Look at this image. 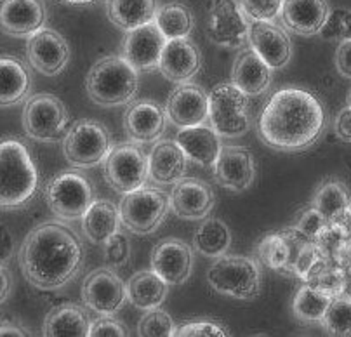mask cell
<instances>
[{"mask_svg": "<svg viewBox=\"0 0 351 337\" xmlns=\"http://www.w3.org/2000/svg\"><path fill=\"white\" fill-rule=\"evenodd\" d=\"M269 64L252 47H243L237 56L232 70V84H235L249 98L263 96L271 86L273 73Z\"/></svg>", "mask_w": 351, "mask_h": 337, "instance_id": "obj_25", "label": "cell"}, {"mask_svg": "<svg viewBox=\"0 0 351 337\" xmlns=\"http://www.w3.org/2000/svg\"><path fill=\"white\" fill-rule=\"evenodd\" d=\"M311 205L318 210L329 223L346 225L351 212V195L350 190L343 181L336 177L322 181L315 190Z\"/></svg>", "mask_w": 351, "mask_h": 337, "instance_id": "obj_30", "label": "cell"}, {"mask_svg": "<svg viewBox=\"0 0 351 337\" xmlns=\"http://www.w3.org/2000/svg\"><path fill=\"white\" fill-rule=\"evenodd\" d=\"M152 270L169 285H183L193 271V249L180 238L162 240L152 251Z\"/></svg>", "mask_w": 351, "mask_h": 337, "instance_id": "obj_23", "label": "cell"}, {"mask_svg": "<svg viewBox=\"0 0 351 337\" xmlns=\"http://www.w3.org/2000/svg\"><path fill=\"white\" fill-rule=\"evenodd\" d=\"M327 225H329V221H327V219H325L324 216H322V214L311 205L299 214V218L298 221H295L294 228L298 229L299 233H303L306 238L313 240L315 242Z\"/></svg>", "mask_w": 351, "mask_h": 337, "instance_id": "obj_45", "label": "cell"}, {"mask_svg": "<svg viewBox=\"0 0 351 337\" xmlns=\"http://www.w3.org/2000/svg\"><path fill=\"white\" fill-rule=\"evenodd\" d=\"M250 21H277L284 0H239Z\"/></svg>", "mask_w": 351, "mask_h": 337, "instance_id": "obj_43", "label": "cell"}, {"mask_svg": "<svg viewBox=\"0 0 351 337\" xmlns=\"http://www.w3.org/2000/svg\"><path fill=\"white\" fill-rule=\"evenodd\" d=\"M155 23L164 34V37L167 40H172V38L190 37L195 27V18L186 5L171 2V4L158 8Z\"/></svg>", "mask_w": 351, "mask_h": 337, "instance_id": "obj_36", "label": "cell"}, {"mask_svg": "<svg viewBox=\"0 0 351 337\" xmlns=\"http://www.w3.org/2000/svg\"><path fill=\"white\" fill-rule=\"evenodd\" d=\"M190 158L176 139H160L148 153L149 179L160 186H174L186 176Z\"/></svg>", "mask_w": 351, "mask_h": 337, "instance_id": "obj_24", "label": "cell"}, {"mask_svg": "<svg viewBox=\"0 0 351 337\" xmlns=\"http://www.w3.org/2000/svg\"><path fill=\"white\" fill-rule=\"evenodd\" d=\"M249 45L271 70H282L292 60L291 37L275 21H250Z\"/></svg>", "mask_w": 351, "mask_h": 337, "instance_id": "obj_21", "label": "cell"}, {"mask_svg": "<svg viewBox=\"0 0 351 337\" xmlns=\"http://www.w3.org/2000/svg\"><path fill=\"white\" fill-rule=\"evenodd\" d=\"M176 330L174 319L160 308L146 311L138 323V334L141 337H174Z\"/></svg>", "mask_w": 351, "mask_h": 337, "instance_id": "obj_40", "label": "cell"}, {"mask_svg": "<svg viewBox=\"0 0 351 337\" xmlns=\"http://www.w3.org/2000/svg\"><path fill=\"white\" fill-rule=\"evenodd\" d=\"M256 252H258V261L261 264H265L269 270L278 271V273H285L291 252H289V244L284 233H266L261 242H259Z\"/></svg>", "mask_w": 351, "mask_h": 337, "instance_id": "obj_37", "label": "cell"}, {"mask_svg": "<svg viewBox=\"0 0 351 337\" xmlns=\"http://www.w3.org/2000/svg\"><path fill=\"white\" fill-rule=\"evenodd\" d=\"M167 112L155 101H132L123 115V129L132 142L149 145L160 141L167 129Z\"/></svg>", "mask_w": 351, "mask_h": 337, "instance_id": "obj_18", "label": "cell"}, {"mask_svg": "<svg viewBox=\"0 0 351 337\" xmlns=\"http://www.w3.org/2000/svg\"><path fill=\"white\" fill-rule=\"evenodd\" d=\"M32 75L27 64L14 56H0V108L23 103L30 96Z\"/></svg>", "mask_w": 351, "mask_h": 337, "instance_id": "obj_28", "label": "cell"}, {"mask_svg": "<svg viewBox=\"0 0 351 337\" xmlns=\"http://www.w3.org/2000/svg\"><path fill=\"white\" fill-rule=\"evenodd\" d=\"M23 277L38 290H58L84 266V245L68 226L44 223L32 229L18 252Z\"/></svg>", "mask_w": 351, "mask_h": 337, "instance_id": "obj_1", "label": "cell"}, {"mask_svg": "<svg viewBox=\"0 0 351 337\" xmlns=\"http://www.w3.org/2000/svg\"><path fill=\"white\" fill-rule=\"evenodd\" d=\"M334 132L344 142H351V106L341 110L334 120Z\"/></svg>", "mask_w": 351, "mask_h": 337, "instance_id": "obj_48", "label": "cell"}, {"mask_svg": "<svg viewBox=\"0 0 351 337\" xmlns=\"http://www.w3.org/2000/svg\"><path fill=\"white\" fill-rule=\"evenodd\" d=\"M232 245V232L228 225L217 218L202 219L193 235V247L206 258L217 259L228 252Z\"/></svg>", "mask_w": 351, "mask_h": 337, "instance_id": "obj_34", "label": "cell"}, {"mask_svg": "<svg viewBox=\"0 0 351 337\" xmlns=\"http://www.w3.org/2000/svg\"><path fill=\"white\" fill-rule=\"evenodd\" d=\"M112 148V134L97 120H77L63 138L64 158L77 168H90L105 164Z\"/></svg>", "mask_w": 351, "mask_h": 337, "instance_id": "obj_6", "label": "cell"}, {"mask_svg": "<svg viewBox=\"0 0 351 337\" xmlns=\"http://www.w3.org/2000/svg\"><path fill=\"white\" fill-rule=\"evenodd\" d=\"M63 2H68V4H90L94 0H63Z\"/></svg>", "mask_w": 351, "mask_h": 337, "instance_id": "obj_53", "label": "cell"}, {"mask_svg": "<svg viewBox=\"0 0 351 337\" xmlns=\"http://www.w3.org/2000/svg\"><path fill=\"white\" fill-rule=\"evenodd\" d=\"M167 38L157 27V23L152 21L145 27L128 32L123 38V58L141 73V71L158 70L162 51L165 47Z\"/></svg>", "mask_w": 351, "mask_h": 337, "instance_id": "obj_20", "label": "cell"}, {"mask_svg": "<svg viewBox=\"0 0 351 337\" xmlns=\"http://www.w3.org/2000/svg\"><path fill=\"white\" fill-rule=\"evenodd\" d=\"M336 68L341 75L351 80V40L339 42L336 51Z\"/></svg>", "mask_w": 351, "mask_h": 337, "instance_id": "obj_49", "label": "cell"}, {"mask_svg": "<svg viewBox=\"0 0 351 337\" xmlns=\"http://www.w3.org/2000/svg\"><path fill=\"white\" fill-rule=\"evenodd\" d=\"M16 252V240L11 229L0 223V264H8Z\"/></svg>", "mask_w": 351, "mask_h": 337, "instance_id": "obj_47", "label": "cell"}, {"mask_svg": "<svg viewBox=\"0 0 351 337\" xmlns=\"http://www.w3.org/2000/svg\"><path fill=\"white\" fill-rule=\"evenodd\" d=\"M178 337H228V329H224L223 325L216 322H209V320H195V322H188L184 325L178 327L176 330Z\"/></svg>", "mask_w": 351, "mask_h": 337, "instance_id": "obj_44", "label": "cell"}, {"mask_svg": "<svg viewBox=\"0 0 351 337\" xmlns=\"http://www.w3.org/2000/svg\"><path fill=\"white\" fill-rule=\"evenodd\" d=\"M209 124L221 138H242L252 124L249 96L232 82L214 87L209 92Z\"/></svg>", "mask_w": 351, "mask_h": 337, "instance_id": "obj_8", "label": "cell"}, {"mask_svg": "<svg viewBox=\"0 0 351 337\" xmlns=\"http://www.w3.org/2000/svg\"><path fill=\"white\" fill-rule=\"evenodd\" d=\"M332 297L303 282L292 299V313L303 323H322Z\"/></svg>", "mask_w": 351, "mask_h": 337, "instance_id": "obj_35", "label": "cell"}, {"mask_svg": "<svg viewBox=\"0 0 351 337\" xmlns=\"http://www.w3.org/2000/svg\"><path fill=\"white\" fill-rule=\"evenodd\" d=\"M306 284L318 288L322 292L329 294L330 297L341 296V290H343V266L324 258L308 275Z\"/></svg>", "mask_w": 351, "mask_h": 337, "instance_id": "obj_39", "label": "cell"}, {"mask_svg": "<svg viewBox=\"0 0 351 337\" xmlns=\"http://www.w3.org/2000/svg\"><path fill=\"white\" fill-rule=\"evenodd\" d=\"M250 19L239 0H213L207 19V37L226 49H243L249 45Z\"/></svg>", "mask_w": 351, "mask_h": 337, "instance_id": "obj_12", "label": "cell"}, {"mask_svg": "<svg viewBox=\"0 0 351 337\" xmlns=\"http://www.w3.org/2000/svg\"><path fill=\"white\" fill-rule=\"evenodd\" d=\"M131 336L129 329L113 315H99V319L90 323L87 337H128Z\"/></svg>", "mask_w": 351, "mask_h": 337, "instance_id": "obj_46", "label": "cell"}, {"mask_svg": "<svg viewBox=\"0 0 351 337\" xmlns=\"http://www.w3.org/2000/svg\"><path fill=\"white\" fill-rule=\"evenodd\" d=\"M82 301L97 315H115L128 301V284L112 268H97L84 280Z\"/></svg>", "mask_w": 351, "mask_h": 337, "instance_id": "obj_13", "label": "cell"}, {"mask_svg": "<svg viewBox=\"0 0 351 337\" xmlns=\"http://www.w3.org/2000/svg\"><path fill=\"white\" fill-rule=\"evenodd\" d=\"M103 255H105V262L110 268L125 266L131 261L132 255L129 236L123 235L122 232H117L115 235L110 236L103 244Z\"/></svg>", "mask_w": 351, "mask_h": 337, "instance_id": "obj_42", "label": "cell"}, {"mask_svg": "<svg viewBox=\"0 0 351 337\" xmlns=\"http://www.w3.org/2000/svg\"><path fill=\"white\" fill-rule=\"evenodd\" d=\"M157 11V0H106V16L123 32H132L155 21Z\"/></svg>", "mask_w": 351, "mask_h": 337, "instance_id": "obj_32", "label": "cell"}, {"mask_svg": "<svg viewBox=\"0 0 351 337\" xmlns=\"http://www.w3.org/2000/svg\"><path fill=\"white\" fill-rule=\"evenodd\" d=\"M2 336H14V337H21V336H30L25 327L18 325V323L11 322V320H4V322H0V337Z\"/></svg>", "mask_w": 351, "mask_h": 337, "instance_id": "obj_51", "label": "cell"}, {"mask_svg": "<svg viewBox=\"0 0 351 337\" xmlns=\"http://www.w3.org/2000/svg\"><path fill=\"white\" fill-rule=\"evenodd\" d=\"M346 103H348V106H351V89H350V92H348V98H346Z\"/></svg>", "mask_w": 351, "mask_h": 337, "instance_id": "obj_55", "label": "cell"}, {"mask_svg": "<svg viewBox=\"0 0 351 337\" xmlns=\"http://www.w3.org/2000/svg\"><path fill=\"white\" fill-rule=\"evenodd\" d=\"M38 190V171L19 139L0 141V210L27 207Z\"/></svg>", "mask_w": 351, "mask_h": 337, "instance_id": "obj_3", "label": "cell"}, {"mask_svg": "<svg viewBox=\"0 0 351 337\" xmlns=\"http://www.w3.org/2000/svg\"><path fill=\"white\" fill-rule=\"evenodd\" d=\"M167 294L169 284L154 270L138 271L128 282V301L143 311L160 308Z\"/></svg>", "mask_w": 351, "mask_h": 337, "instance_id": "obj_33", "label": "cell"}, {"mask_svg": "<svg viewBox=\"0 0 351 337\" xmlns=\"http://www.w3.org/2000/svg\"><path fill=\"white\" fill-rule=\"evenodd\" d=\"M341 296H346L351 299V261L343 266V290Z\"/></svg>", "mask_w": 351, "mask_h": 337, "instance_id": "obj_52", "label": "cell"}, {"mask_svg": "<svg viewBox=\"0 0 351 337\" xmlns=\"http://www.w3.org/2000/svg\"><path fill=\"white\" fill-rule=\"evenodd\" d=\"M122 226L134 235H152L171 210V195L160 188L141 186L125 193L119 205Z\"/></svg>", "mask_w": 351, "mask_h": 337, "instance_id": "obj_7", "label": "cell"}, {"mask_svg": "<svg viewBox=\"0 0 351 337\" xmlns=\"http://www.w3.org/2000/svg\"><path fill=\"white\" fill-rule=\"evenodd\" d=\"M90 323L87 310L73 303H64L49 311L42 334L45 337H84L89 336Z\"/></svg>", "mask_w": 351, "mask_h": 337, "instance_id": "obj_29", "label": "cell"}, {"mask_svg": "<svg viewBox=\"0 0 351 337\" xmlns=\"http://www.w3.org/2000/svg\"><path fill=\"white\" fill-rule=\"evenodd\" d=\"M70 125V113L64 103L54 94H35L23 110V129L34 141H61Z\"/></svg>", "mask_w": 351, "mask_h": 337, "instance_id": "obj_10", "label": "cell"}, {"mask_svg": "<svg viewBox=\"0 0 351 337\" xmlns=\"http://www.w3.org/2000/svg\"><path fill=\"white\" fill-rule=\"evenodd\" d=\"M12 290V275L5 264H0V304H4Z\"/></svg>", "mask_w": 351, "mask_h": 337, "instance_id": "obj_50", "label": "cell"}, {"mask_svg": "<svg viewBox=\"0 0 351 337\" xmlns=\"http://www.w3.org/2000/svg\"><path fill=\"white\" fill-rule=\"evenodd\" d=\"M318 35H320L324 40H329V42L351 40L350 9H334V11H330Z\"/></svg>", "mask_w": 351, "mask_h": 337, "instance_id": "obj_41", "label": "cell"}, {"mask_svg": "<svg viewBox=\"0 0 351 337\" xmlns=\"http://www.w3.org/2000/svg\"><path fill=\"white\" fill-rule=\"evenodd\" d=\"M346 228H348V232H350V235H351V212H350V218H348V221H346Z\"/></svg>", "mask_w": 351, "mask_h": 337, "instance_id": "obj_54", "label": "cell"}, {"mask_svg": "<svg viewBox=\"0 0 351 337\" xmlns=\"http://www.w3.org/2000/svg\"><path fill=\"white\" fill-rule=\"evenodd\" d=\"M103 176L113 191L125 195L145 186L149 179L148 155L138 142H122L112 148L103 165Z\"/></svg>", "mask_w": 351, "mask_h": 337, "instance_id": "obj_11", "label": "cell"}, {"mask_svg": "<svg viewBox=\"0 0 351 337\" xmlns=\"http://www.w3.org/2000/svg\"><path fill=\"white\" fill-rule=\"evenodd\" d=\"M322 327L329 336H351V299L346 296H336L325 311Z\"/></svg>", "mask_w": 351, "mask_h": 337, "instance_id": "obj_38", "label": "cell"}, {"mask_svg": "<svg viewBox=\"0 0 351 337\" xmlns=\"http://www.w3.org/2000/svg\"><path fill=\"white\" fill-rule=\"evenodd\" d=\"M214 177L219 186L235 193L252 186L256 179V162L249 148L239 145L223 147L214 165Z\"/></svg>", "mask_w": 351, "mask_h": 337, "instance_id": "obj_17", "label": "cell"}, {"mask_svg": "<svg viewBox=\"0 0 351 337\" xmlns=\"http://www.w3.org/2000/svg\"><path fill=\"white\" fill-rule=\"evenodd\" d=\"M165 112L172 124L180 129L207 124L209 94L197 84H180L169 94Z\"/></svg>", "mask_w": 351, "mask_h": 337, "instance_id": "obj_15", "label": "cell"}, {"mask_svg": "<svg viewBox=\"0 0 351 337\" xmlns=\"http://www.w3.org/2000/svg\"><path fill=\"white\" fill-rule=\"evenodd\" d=\"M82 233L89 242L103 245L110 236L120 232V209L110 200H96L82 216Z\"/></svg>", "mask_w": 351, "mask_h": 337, "instance_id": "obj_31", "label": "cell"}, {"mask_svg": "<svg viewBox=\"0 0 351 337\" xmlns=\"http://www.w3.org/2000/svg\"><path fill=\"white\" fill-rule=\"evenodd\" d=\"M174 139L188 155L190 162L202 167H214L223 150L221 136L206 124L180 129Z\"/></svg>", "mask_w": 351, "mask_h": 337, "instance_id": "obj_27", "label": "cell"}, {"mask_svg": "<svg viewBox=\"0 0 351 337\" xmlns=\"http://www.w3.org/2000/svg\"><path fill=\"white\" fill-rule=\"evenodd\" d=\"M27 56L32 68L45 77H56L70 61V45L53 28H42L28 37Z\"/></svg>", "mask_w": 351, "mask_h": 337, "instance_id": "obj_14", "label": "cell"}, {"mask_svg": "<svg viewBox=\"0 0 351 337\" xmlns=\"http://www.w3.org/2000/svg\"><path fill=\"white\" fill-rule=\"evenodd\" d=\"M44 0H0V32L14 38H28L45 27Z\"/></svg>", "mask_w": 351, "mask_h": 337, "instance_id": "obj_16", "label": "cell"}, {"mask_svg": "<svg viewBox=\"0 0 351 337\" xmlns=\"http://www.w3.org/2000/svg\"><path fill=\"white\" fill-rule=\"evenodd\" d=\"M216 203L213 188L197 177H183L171 191V210L184 221H202Z\"/></svg>", "mask_w": 351, "mask_h": 337, "instance_id": "obj_19", "label": "cell"}, {"mask_svg": "<svg viewBox=\"0 0 351 337\" xmlns=\"http://www.w3.org/2000/svg\"><path fill=\"white\" fill-rule=\"evenodd\" d=\"M202 68V54L188 37L165 42L158 70L172 84L191 82Z\"/></svg>", "mask_w": 351, "mask_h": 337, "instance_id": "obj_22", "label": "cell"}, {"mask_svg": "<svg viewBox=\"0 0 351 337\" xmlns=\"http://www.w3.org/2000/svg\"><path fill=\"white\" fill-rule=\"evenodd\" d=\"M45 200L58 219L77 221L96 202V190L84 174L68 171L51 179L45 188Z\"/></svg>", "mask_w": 351, "mask_h": 337, "instance_id": "obj_9", "label": "cell"}, {"mask_svg": "<svg viewBox=\"0 0 351 337\" xmlns=\"http://www.w3.org/2000/svg\"><path fill=\"white\" fill-rule=\"evenodd\" d=\"M207 284L223 296L239 301H254L261 292L258 261L247 255H221L207 271Z\"/></svg>", "mask_w": 351, "mask_h": 337, "instance_id": "obj_5", "label": "cell"}, {"mask_svg": "<svg viewBox=\"0 0 351 337\" xmlns=\"http://www.w3.org/2000/svg\"><path fill=\"white\" fill-rule=\"evenodd\" d=\"M90 101L105 108L131 105L139 90V71L123 56H106L87 73Z\"/></svg>", "mask_w": 351, "mask_h": 337, "instance_id": "obj_4", "label": "cell"}, {"mask_svg": "<svg viewBox=\"0 0 351 337\" xmlns=\"http://www.w3.org/2000/svg\"><path fill=\"white\" fill-rule=\"evenodd\" d=\"M329 12L327 0H284L280 19L292 34L313 37L320 34Z\"/></svg>", "mask_w": 351, "mask_h": 337, "instance_id": "obj_26", "label": "cell"}, {"mask_svg": "<svg viewBox=\"0 0 351 337\" xmlns=\"http://www.w3.org/2000/svg\"><path fill=\"white\" fill-rule=\"evenodd\" d=\"M259 136L277 151H303L313 147L325 129V112L315 94L295 87L275 92L259 116Z\"/></svg>", "mask_w": 351, "mask_h": 337, "instance_id": "obj_2", "label": "cell"}]
</instances>
